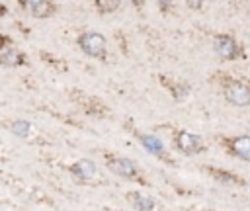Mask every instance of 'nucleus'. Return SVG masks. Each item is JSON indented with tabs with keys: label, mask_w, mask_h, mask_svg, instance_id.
<instances>
[{
	"label": "nucleus",
	"mask_w": 250,
	"mask_h": 211,
	"mask_svg": "<svg viewBox=\"0 0 250 211\" xmlns=\"http://www.w3.org/2000/svg\"><path fill=\"white\" fill-rule=\"evenodd\" d=\"M174 145L176 148L182 152V154H188V156H193V154H199L205 150V143L199 135L195 133H189L186 129H180L176 131L174 135Z\"/></svg>",
	"instance_id": "nucleus-1"
},
{
	"label": "nucleus",
	"mask_w": 250,
	"mask_h": 211,
	"mask_svg": "<svg viewBox=\"0 0 250 211\" xmlns=\"http://www.w3.org/2000/svg\"><path fill=\"white\" fill-rule=\"evenodd\" d=\"M223 94H225L227 102L232 106H238V107L250 106V88L240 80H229L223 86Z\"/></svg>",
	"instance_id": "nucleus-2"
},
{
	"label": "nucleus",
	"mask_w": 250,
	"mask_h": 211,
	"mask_svg": "<svg viewBox=\"0 0 250 211\" xmlns=\"http://www.w3.org/2000/svg\"><path fill=\"white\" fill-rule=\"evenodd\" d=\"M105 166L117 174L119 178H127V180H139V168L131 158H123V156H107Z\"/></svg>",
	"instance_id": "nucleus-3"
},
{
	"label": "nucleus",
	"mask_w": 250,
	"mask_h": 211,
	"mask_svg": "<svg viewBox=\"0 0 250 211\" xmlns=\"http://www.w3.org/2000/svg\"><path fill=\"white\" fill-rule=\"evenodd\" d=\"M78 45L90 57H102L105 51V39L102 33H84V35H80Z\"/></svg>",
	"instance_id": "nucleus-4"
},
{
	"label": "nucleus",
	"mask_w": 250,
	"mask_h": 211,
	"mask_svg": "<svg viewBox=\"0 0 250 211\" xmlns=\"http://www.w3.org/2000/svg\"><path fill=\"white\" fill-rule=\"evenodd\" d=\"M213 49L225 61H230V59L238 57V43L230 35H217L213 39Z\"/></svg>",
	"instance_id": "nucleus-5"
},
{
	"label": "nucleus",
	"mask_w": 250,
	"mask_h": 211,
	"mask_svg": "<svg viewBox=\"0 0 250 211\" xmlns=\"http://www.w3.org/2000/svg\"><path fill=\"white\" fill-rule=\"evenodd\" d=\"M225 147L236 158L250 160V135H238V137L225 139Z\"/></svg>",
	"instance_id": "nucleus-6"
},
{
	"label": "nucleus",
	"mask_w": 250,
	"mask_h": 211,
	"mask_svg": "<svg viewBox=\"0 0 250 211\" xmlns=\"http://www.w3.org/2000/svg\"><path fill=\"white\" fill-rule=\"evenodd\" d=\"M68 172H70L72 176H76L78 180L88 182V180H94V178H96L98 168H96V164H94L92 160L80 158V160H76V162H72V164L68 166Z\"/></svg>",
	"instance_id": "nucleus-7"
},
{
	"label": "nucleus",
	"mask_w": 250,
	"mask_h": 211,
	"mask_svg": "<svg viewBox=\"0 0 250 211\" xmlns=\"http://www.w3.org/2000/svg\"><path fill=\"white\" fill-rule=\"evenodd\" d=\"M21 4L33 18H49L55 12L51 0H21Z\"/></svg>",
	"instance_id": "nucleus-8"
},
{
	"label": "nucleus",
	"mask_w": 250,
	"mask_h": 211,
	"mask_svg": "<svg viewBox=\"0 0 250 211\" xmlns=\"http://www.w3.org/2000/svg\"><path fill=\"white\" fill-rule=\"evenodd\" d=\"M205 170H207V174H211L213 180H217V182H221V184H229V186H246V182H244L238 174L229 172V170H225V168L205 166Z\"/></svg>",
	"instance_id": "nucleus-9"
},
{
	"label": "nucleus",
	"mask_w": 250,
	"mask_h": 211,
	"mask_svg": "<svg viewBox=\"0 0 250 211\" xmlns=\"http://www.w3.org/2000/svg\"><path fill=\"white\" fill-rule=\"evenodd\" d=\"M127 201L135 211H152L154 209V199L143 191H131L127 193Z\"/></svg>",
	"instance_id": "nucleus-10"
},
{
	"label": "nucleus",
	"mask_w": 250,
	"mask_h": 211,
	"mask_svg": "<svg viewBox=\"0 0 250 211\" xmlns=\"http://www.w3.org/2000/svg\"><path fill=\"white\" fill-rule=\"evenodd\" d=\"M0 61H2L6 66H18V64H21L23 57H21V53H20L16 47H12L8 41H4L2 51H0Z\"/></svg>",
	"instance_id": "nucleus-11"
},
{
	"label": "nucleus",
	"mask_w": 250,
	"mask_h": 211,
	"mask_svg": "<svg viewBox=\"0 0 250 211\" xmlns=\"http://www.w3.org/2000/svg\"><path fill=\"white\" fill-rule=\"evenodd\" d=\"M141 145L145 147L146 152H150L154 156H160V158H166L164 145H162V141L156 135H141Z\"/></svg>",
	"instance_id": "nucleus-12"
},
{
	"label": "nucleus",
	"mask_w": 250,
	"mask_h": 211,
	"mask_svg": "<svg viewBox=\"0 0 250 211\" xmlns=\"http://www.w3.org/2000/svg\"><path fill=\"white\" fill-rule=\"evenodd\" d=\"M31 129H33L31 123L29 121H23V119H18V121L12 123V133L18 135V137H29Z\"/></svg>",
	"instance_id": "nucleus-13"
},
{
	"label": "nucleus",
	"mask_w": 250,
	"mask_h": 211,
	"mask_svg": "<svg viewBox=\"0 0 250 211\" xmlns=\"http://www.w3.org/2000/svg\"><path fill=\"white\" fill-rule=\"evenodd\" d=\"M96 6L100 12L109 14V12H115L119 8V0H96Z\"/></svg>",
	"instance_id": "nucleus-14"
},
{
	"label": "nucleus",
	"mask_w": 250,
	"mask_h": 211,
	"mask_svg": "<svg viewBox=\"0 0 250 211\" xmlns=\"http://www.w3.org/2000/svg\"><path fill=\"white\" fill-rule=\"evenodd\" d=\"M203 2H205V0H186V4H188L191 10H199Z\"/></svg>",
	"instance_id": "nucleus-15"
},
{
	"label": "nucleus",
	"mask_w": 250,
	"mask_h": 211,
	"mask_svg": "<svg viewBox=\"0 0 250 211\" xmlns=\"http://www.w3.org/2000/svg\"><path fill=\"white\" fill-rule=\"evenodd\" d=\"M172 2H174V0H158V4H160V8H162V10H166Z\"/></svg>",
	"instance_id": "nucleus-16"
}]
</instances>
